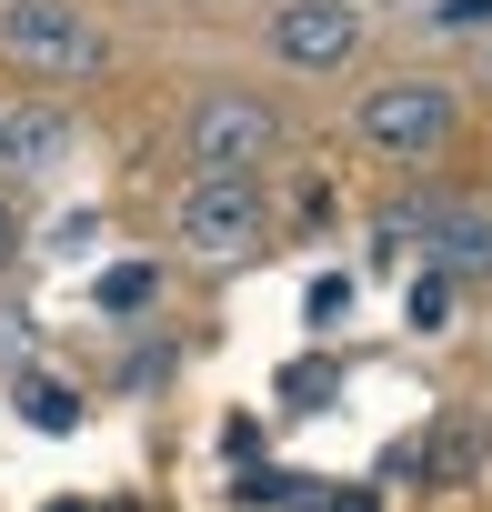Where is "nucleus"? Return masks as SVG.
<instances>
[{"instance_id": "17", "label": "nucleus", "mask_w": 492, "mask_h": 512, "mask_svg": "<svg viewBox=\"0 0 492 512\" xmlns=\"http://www.w3.org/2000/svg\"><path fill=\"white\" fill-rule=\"evenodd\" d=\"M11 251H21V221H11V201H0V262H11Z\"/></svg>"}, {"instance_id": "16", "label": "nucleus", "mask_w": 492, "mask_h": 512, "mask_svg": "<svg viewBox=\"0 0 492 512\" xmlns=\"http://www.w3.org/2000/svg\"><path fill=\"white\" fill-rule=\"evenodd\" d=\"M352 312V282H312V322H342Z\"/></svg>"}, {"instance_id": "6", "label": "nucleus", "mask_w": 492, "mask_h": 512, "mask_svg": "<svg viewBox=\"0 0 492 512\" xmlns=\"http://www.w3.org/2000/svg\"><path fill=\"white\" fill-rule=\"evenodd\" d=\"M432 262H442V272H492V221L442 211V221H432Z\"/></svg>"}, {"instance_id": "1", "label": "nucleus", "mask_w": 492, "mask_h": 512, "mask_svg": "<svg viewBox=\"0 0 492 512\" xmlns=\"http://www.w3.org/2000/svg\"><path fill=\"white\" fill-rule=\"evenodd\" d=\"M0 51L51 71V81H91L111 61V41L91 31V11H71V0H11V11H0Z\"/></svg>"}, {"instance_id": "9", "label": "nucleus", "mask_w": 492, "mask_h": 512, "mask_svg": "<svg viewBox=\"0 0 492 512\" xmlns=\"http://www.w3.org/2000/svg\"><path fill=\"white\" fill-rule=\"evenodd\" d=\"M472 452H482V422H462V412H452V422H442V432L422 442V462H432V482H452V472H472Z\"/></svg>"}, {"instance_id": "3", "label": "nucleus", "mask_w": 492, "mask_h": 512, "mask_svg": "<svg viewBox=\"0 0 492 512\" xmlns=\"http://www.w3.org/2000/svg\"><path fill=\"white\" fill-rule=\"evenodd\" d=\"M181 141H191V171H262L272 141H282V121L252 91H211V101H191V131Z\"/></svg>"}, {"instance_id": "18", "label": "nucleus", "mask_w": 492, "mask_h": 512, "mask_svg": "<svg viewBox=\"0 0 492 512\" xmlns=\"http://www.w3.org/2000/svg\"><path fill=\"white\" fill-rule=\"evenodd\" d=\"M51 512H91V502H51Z\"/></svg>"}, {"instance_id": "14", "label": "nucleus", "mask_w": 492, "mask_h": 512, "mask_svg": "<svg viewBox=\"0 0 492 512\" xmlns=\"http://www.w3.org/2000/svg\"><path fill=\"white\" fill-rule=\"evenodd\" d=\"M282 402H302V412L332 402V362H292V372H282Z\"/></svg>"}, {"instance_id": "10", "label": "nucleus", "mask_w": 492, "mask_h": 512, "mask_svg": "<svg viewBox=\"0 0 492 512\" xmlns=\"http://www.w3.org/2000/svg\"><path fill=\"white\" fill-rule=\"evenodd\" d=\"M151 292H161V272H151V262H121V272H101V312H151Z\"/></svg>"}, {"instance_id": "11", "label": "nucleus", "mask_w": 492, "mask_h": 512, "mask_svg": "<svg viewBox=\"0 0 492 512\" xmlns=\"http://www.w3.org/2000/svg\"><path fill=\"white\" fill-rule=\"evenodd\" d=\"M21 412H31L41 432H71V422H81V392H71V382H21Z\"/></svg>"}, {"instance_id": "13", "label": "nucleus", "mask_w": 492, "mask_h": 512, "mask_svg": "<svg viewBox=\"0 0 492 512\" xmlns=\"http://www.w3.org/2000/svg\"><path fill=\"white\" fill-rule=\"evenodd\" d=\"M452 322V272H422L412 282V332H442Z\"/></svg>"}, {"instance_id": "4", "label": "nucleus", "mask_w": 492, "mask_h": 512, "mask_svg": "<svg viewBox=\"0 0 492 512\" xmlns=\"http://www.w3.org/2000/svg\"><path fill=\"white\" fill-rule=\"evenodd\" d=\"M442 131H452V91H442V81H382V91L362 101V141L392 151V161H422Z\"/></svg>"}, {"instance_id": "15", "label": "nucleus", "mask_w": 492, "mask_h": 512, "mask_svg": "<svg viewBox=\"0 0 492 512\" xmlns=\"http://www.w3.org/2000/svg\"><path fill=\"white\" fill-rule=\"evenodd\" d=\"M312 512H382V492H362V482H312Z\"/></svg>"}, {"instance_id": "2", "label": "nucleus", "mask_w": 492, "mask_h": 512, "mask_svg": "<svg viewBox=\"0 0 492 512\" xmlns=\"http://www.w3.org/2000/svg\"><path fill=\"white\" fill-rule=\"evenodd\" d=\"M181 241L201 262H241V251L262 241V181L252 171H201L181 191Z\"/></svg>"}, {"instance_id": "12", "label": "nucleus", "mask_w": 492, "mask_h": 512, "mask_svg": "<svg viewBox=\"0 0 492 512\" xmlns=\"http://www.w3.org/2000/svg\"><path fill=\"white\" fill-rule=\"evenodd\" d=\"M442 41H472V31H492V0H432V11H422Z\"/></svg>"}, {"instance_id": "8", "label": "nucleus", "mask_w": 492, "mask_h": 512, "mask_svg": "<svg viewBox=\"0 0 492 512\" xmlns=\"http://www.w3.org/2000/svg\"><path fill=\"white\" fill-rule=\"evenodd\" d=\"M432 221H442V201H392V211L372 221V251H382V262H402L412 241H432Z\"/></svg>"}, {"instance_id": "5", "label": "nucleus", "mask_w": 492, "mask_h": 512, "mask_svg": "<svg viewBox=\"0 0 492 512\" xmlns=\"http://www.w3.org/2000/svg\"><path fill=\"white\" fill-rule=\"evenodd\" d=\"M352 41H362L352 0H292V11H272V51L292 71H332V61H352Z\"/></svg>"}, {"instance_id": "7", "label": "nucleus", "mask_w": 492, "mask_h": 512, "mask_svg": "<svg viewBox=\"0 0 492 512\" xmlns=\"http://www.w3.org/2000/svg\"><path fill=\"white\" fill-rule=\"evenodd\" d=\"M61 111H0V161H61Z\"/></svg>"}]
</instances>
